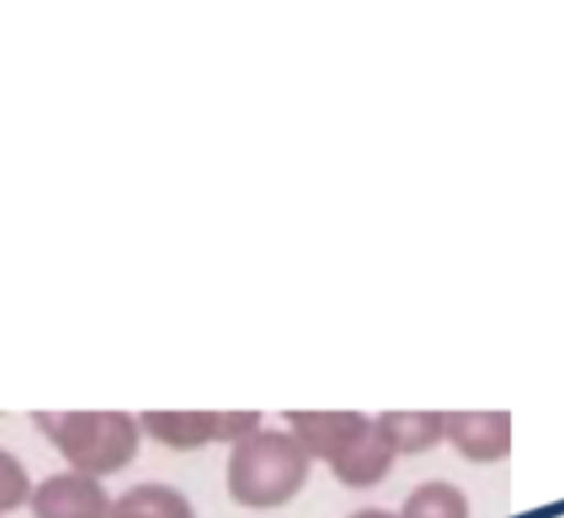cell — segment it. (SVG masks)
I'll return each instance as SVG.
<instances>
[{
	"label": "cell",
	"mask_w": 564,
	"mask_h": 518,
	"mask_svg": "<svg viewBox=\"0 0 564 518\" xmlns=\"http://www.w3.org/2000/svg\"><path fill=\"white\" fill-rule=\"evenodd\" d=\"M310 452L290 429H252L232 442L226 462V485L239 505L275 508L286 505L310 478Z\"/></svg>",
	"instance_id": "obj_1"
},
{
	"label": "cell",
	"mask_w": 564,
	"mask_h": 518,
	"mask_svg": "<svg viewBox=\"0 0 564 518\" xmlns=\"http://www.w3.org/2000/svg\"><path fill=\"white\" fill-rule=\"evenodd\" d=\"M34 419L74 472L100 478L127 468L140 455L143 429L130 412H37Z\"/></svg>",
	"instance_id": "obj_2"
},
{
	"label": "cell",
	"mask_w": 564,
	"mask_h": 518,
	"mask_svg": "<svg viewBox=\"0 0 564 518\" xmlns=\"http://www.w3.org/2000/svg\"><path fill=\"white\" fill-rule=\"evenodd\" d=\"M140 429L170 449H203L209 442H239L259 429V412H160L140 416Z\"/></svg>",
	"instance_id": "obj_3"
},
{
	"label": "cell",
	"mask_w": 564,
	"mask_h": 518,
	"mask_svg": "<svg viewBox=\"0 0 564 518\" xmlns=\"http://www.w3.org/2000/svg\"><path fill=\"white\" fill-rule=\"evenodd\" d=\"M34 518H107L110 495L100 478L84 472H57L31 488Z\"/></svg>",
	"instance_id": "obj_4"
},
{
	"label": "cell",
	"mask_w": 564,
	"mask_h": 518,
	"mask_svg": "<svg viewBox=\"0 0 564 518\" xmlns=\"http://www.w3.org/2000/svg\"><path fill=\"white\" fill-rule=\"evenodd\" d=\"M445 439L452 449L478 465L508 458L511 416L508 412H445Z\"/></svg>",
	"instance_id": "obj_5"
},
{
	"label": "cell",
	"mask_w": 564,
	"mask_h": 518,
	"mask_svg": "<svg viewBox=\"0 0 564 518\" xmlns=\"http://www.w3.org/2000/svg\"><path fill=\"white\" fill-rule=\"evenodd\" d=\"M290 432L296 442L310 452V458H326L329 465L359 439V432L369 425V416L362 412H286Z\"/></svg>",
	"instance_id": "obj_6"
},
{
	"label": "cell",
	"mask_w": 564,
	"mask_h": 518,
	"mask_svg": "<svg viewBox=\"0 0 564 518\" xmlns=\"http://www.w3.org/2000/svg\"><path fill=\"white\" fill-rule=\"evenodd\" d=\"M392 462H395L392 445L379 432L376 419H369V425L359 432V439L333 462V472L349 488H369V485H379L389 475Z\"/></svg>",
	"instance_id": "obj_7"
},
{
	"label": "cell",
	"mask_w": 564,
	"mask_h": 518,
	"mask_svg": "<svg viewBox=\"0 0 564 518\" xmlns=\"http://www.w3.org/2000/svg\"><path fill=\"white\" fill-rule=\"evenodd\" d=\"M107 518H196V508L176 485L137 482L110 501Z\"/></svg>",
	"instance_id": "obj_8"
},
{
	"label": "cell",
	"mask_w": 564,
	"mask_h": 518,
	"mask_svg": "<svg viewBox=\"0 0 564 518\" xmlns=\"http://www.w3.org/2000/svg\"><path fill=\"white\" fill-rule=\"evenodd\" d=\"M376 425L395 455H419L445 439V412H382Z\"/></svg>",
	"instance_id": "obj_9"
},
{
	"label": "cell",
	"mask_w": 564,
	"mask_h": 518,
	"mask_svg": "<svg viewBox=\"0 0 564 518\" xmlns=\"http://www.w3.org/2000/svg\"><path fill=\"white\" fill-rule=\"evenodd\" d=\"M399 518H471V505L458 485L435 478L409 492Z\"/></svg>",
	"instance_id": "obj_10"
},
{
	"label": "cell",
	"mask_w": 564,
	"mask_h": 518,
	"mask_svg": "<svg viewBox=\"0 0 564 518\" xmlns=\"http://www.w3.org/2000/svg\"><path fill=\"white\" fill-rule=\"evenodd\" d=\"M28 498H31V475L24 462L14 452L0 449V515L21 508Z\"/></svg>",
	"instance_id": "obj_11"
},
{
	"label": "cell",
	"mask_w": 564,
	"mask_h": 518,
	"mask_svg": "<svg viewBox=\"0 0 564 518\" xmlns=\"http://www.w3.org/2000/svg\"><path fill=\"white\" fill-rule=\"evenodd\" d=\"M349 518H399V515L389 511V508H359V511H352Z\"/></svg>",
	"instance_id": "obj_12"
}]
</instances>
